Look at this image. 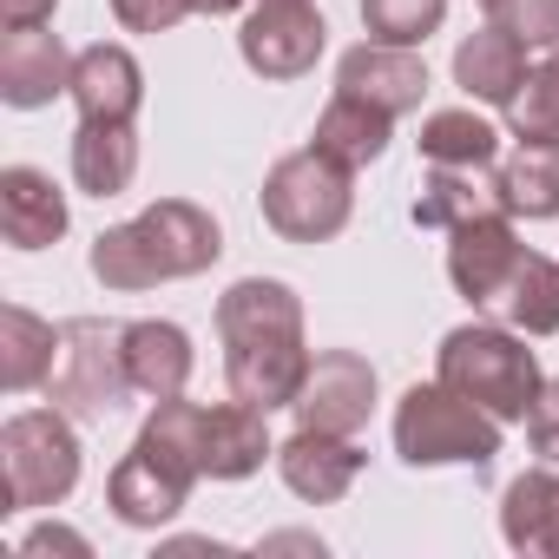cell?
I'll use <instances>...</instances> for the list:
<instances>
[{
    "mask_svg": "<svg viewBox=\"0 0 559 559\" xmlns=\"http://www.w3.org/2000/svg\"><path fill=\"white\" fill-rule=\"evenodd\" d=\"M217 336H224V382L237 402L276 415L310 382V336H304V297L276 276H243L217 297Z\"/></svg>",
    "mask_w": 559,
    "mask_h": 559,
    "instance_id": "6da1fadb",
    "label": "cell"
},
{
    "mask_svg": "<svg viewBox=\"0 0 559 559\" xmlns=\"http://www.w3.org/2000/svg\"><path fill=\"white\" fill-rule=\"evenodd\" d=\"M435 376L448 389H461L467 402H480L493 421H526L533 395H539V356L526 349V336L507 323H461L441 336L435 349Z\"/></svg>",
    "mask_w": 559,
    "mask_h": 559,
    "instance_id": "7a4b0ae2",
    "label": "cell"
},
{
    "mask_svg": "<svg viewBox=\"0 0 559 559\" xmlns=\"http://www.w3.org/2000/svg\"><path fill=\"white\" fill-rule=\"evenodd\" d=\"M500 428L507 421H493L480 402H467L441 376L402 389L395 402V454L408 467H487L500 454Z\"/></svg>",
    "mask_w": 559,
    "mask_h": 559,
    "instance_id": "3957f363",
    "label": "cell"
},
{
    "mask_svg": "<svg viewBox=\"0 0 559 559\" xmlns=\"http://www.w3.org/2000/svg\"><path fill=\"white\" fill-rule=\"evenodd\" d=\"M356 211V171L323 158L317 145L276 158L263 178V224L284 243H330Z\"/></svg>",
    "mask_w": 559,
    "mask_h": 559,
    "instance_id": "277c9868",
    "label": "cell"
},
{
    "mask_svg": "<svg viewBox=\"0 0 559 559\" xmlns=\"http://www.w3.org/2000/svg\"><path fill=\"white\" fill-rule=\"evenodd\" d=\"M80 435L67 408H21L0 428V467H8V513L60 507L80 487Z\"/></svg>",
    "mask_w": 559,
    "mask_h": 559,
    "instance_id": "5b68a950",
    "label": "cell"
},
{
    "mask_svg": "<svg viewBox=\"0 0 559 559\" xmlns=\"http://www.w3.org/2000/svg\"><path fill=\"white\" fill-rule=\"evenodd\" d=\"M126 395H132V382H126L119 330L99 323V317L60 323V349H53V369H47V402L67 408L73 421H106Z\"/></svg>",
    "mask_w": 559,
    "mask_h": 559,
    "instance_id": "8992f818",
    "label": "cell"
},
{
    "mask_svg": "<svg viewBox=\"0 0 559 559\" xmlns=\"http://www.w3.org/2000/svg\"><path fill=\"white\" fill-rule=\"evenodd\" d=\"M330 47V27L317 14V0H257L250 21L237 27V53L257 80H304L317 73Z\"/></svg>",
    "mask_w": 559,
    "mask_h": 559,
    "instance_id": "52a82bcc",
    "label": "cell"
},
{
    "mask_svg": "<svg viewBox=\"0 0 559 559\" xmlns=\"http://www.w3.org/2000/svg\"><path fill=\"white\" fill-rule=\"evenodd\" d=\"M533 250L520 243L507 211H480L467 224L448 230V284L474 304V310H500V297L513 290V276Z\"/></svg>",
    "mask_w": 559,
    "mask_h": 559,
    "instance_id": "ba28073f",
    "label": "cell"
},
{
    "mask_svg": "<svg viewBox=\"0 0 559 559\" xmlns=\"http://www.w3.org/2000/svg\"><path fill=\"white\" fill-rule=\"evenodd\" d=\"M297 428H323V435H362L376 415V362L356 349H317L304 395L290 402Z\"/></svg>",
    "mask_w": 559,
    "mask_h": 559,
    "instance_id": "9c48e42d",
    "label": "cell"
},
{
    "mask_svg": "<svg viewBox=\"0 0 559 559\" xmlns=\"http://www.w3.org/2000/svg\"><path fill=\"white\" fill-rule=\"evenodd\" d=\"M191 487H198V480H191L185 467H171L158 448L132 441V448H126V461H119V467H112V480H106V507H112V520H119V526L158 533V526H171V520L185 513Z\"/></svg>",
    "mask_w": 559,
    "mask_h": 559,
    "instance_id": "30bf717a",
    "label": "cell"
},
{
    "mask_svg": "<svg viewBox=\"0 0 559 559\" xmlns=\"http://www.w3.org/2000/svg\"><path fill=\"white\" fill-rule=\"evenodd\" d=\"M132 224H139V237H145V250H152V263H158L165 284H178V276H204L224 257L217 217L204 204H191V198H158Z\"/></svg>",
    "mask_w": 559,
    "mask_h": 559,
    "instance_id": "8fae6325",
    "label": "cell"
},
{
    "mask_svg": "<svg viewBox=\"0 0 559 559\" xmlns=\"http://www.w3.org/2000/svg\"><path fill=\"white\" fill-rule=\"evenodd\" d=\"M369 454L356 448V435H323V428H297L290 441H276V474L284 487L310 507H336L356 480H362Z\"/></svg>",
    "mask_w": 559,
    "mask_h": 559,
    "instance_id": "7c38bea8",
    "label": "cell"
},
{
    "mask_svg": "<svg viewBox=\"0 0 559 559\" xmlns=\"http://www.w3.org/2000/svg\"><path fill=\"white\" fill-rule=\"evenodd\" d=\"M336 93H356L369 106H382L389 119L415 112L421 93H428V60L421 47H382V40H362L336 60Z\"/></svg>",
    "mask_w": 559,
    "mask_h": 559,
    "instance_id": "4fadbf2b",
    "label": "cell"
},
{
    "mask_svg": "<svg viewBox=\"0 0 559 559\" xmlns=\"http://www.w3.org/2000/svg\"><path fill=\"white\" fill-rule=\"evenodd\" d=\"M73 86V53L47 27H14L0 40V99L14 112H40Z\"/></svg>",
    "mask_w": 559,
    "mask_h": 559,
    "instance_id": "5bb4252c",
    "label": "cell"
},
{
    "mask_svg": "<svg viewBox=\"0 0 559 559\" xmlns=\"http://www.w3.org/2000/svg\"><path fill=\"white\" fill-rule=\"evenodd\" d=\"M119 356H126V382H132V395H145V402H171V395H185V382H191V336L178 330V323H165V317H139V323H126L119 330Z\"/></svg>",
    "mask_w": 559,
    "mask_h": 559,
    "instance_id": "9a60e30c",
    "label": "cell"
},
{
    "mask_svg": "<svg viewBox=\"0 0 559 559\" xmlns=\"http://www.w3.org/2000/svg\"><path fill=\"white\" fill-rule=\"evenodd\" d=\"M67 99L80 106V119H119V126H132L139 106H145V73H139V60L126 47L99 40V47H80L73 53Z\"/></svg>",
    "mask_w": 559,
    "mask_h": 559,
    "instance_id": "2e32d148",
    "label": "cell"
},
{
    "mask_svg": "<svg viewBox=\"0 0 559 559\" xmlns=\"http://www.w3.org/2000/svg\"><path fill=\"white\" fill-rule=\"evenodd\" d=\"M0 237L14 250H47V243L67 237V191L40 165L0 171Z\"/></svg>",
    "mask_w": 559,
    "mask_h": 559,
    "instance_id": "e0dca14e",
    "label": "cell"
},
{
    "mask_svg": "<svg viewBox=\"0 0 559 559\" xmlns=\"http://www.w3.org/2000/svg\"><path fill=\"white\" fill-rule=\"evenodd\" d=\"M526 73H533L526 47L513 34H500V27H480V34H467L454 47V86L467 99H480L487 112H513V99L526 93Z\"/></svg>",
    "mask_w": 559,
    "mask_h": 559,
    "instance_id": "ac0fdd59",
    "label": "cell"
},
{
    "mask_svg": "<svg viewBox=\"0 0 559 559\" xmlns=\"http://www.w3.org/2000/svg\"><path fill=\"white\" fill-rule=\"evenodd\" d=\"M263 461H276L270 415L250 402H217L204 408V480H250Z\"/></svg>",
    "mask_w": 559,
    "mask_h": 559,
    "instance_id": "d6986e66",
    "label": "cell"
},
{
    "mask_svg": "<svg viewBox=\"0 0 559 559\" xmlns=\"http://www.w3.org/2000/svg\"><path fill=\"white\" fill-rule=\"evenodd\" d=\"M493 198L526 224L559 217V139H513V152L493 165Z\"/></svg>",
    "mask_w": 559,
    "mask_h": 559,
    "instance_id": "ffe728a7",
    "label": "cell"
},
{
    "mask_svg": "<svg viewBox=\"0 0 559 559\" xmlns=\"http://www.w3.org/2000/svg\"><path fill=\"white\" fill-rule=\"evenodd\" d=\"M500 539L526 559H559V474L526 467L500 493Z\"/></svg>",
    "mask_w": 559,
    "mask_h": 559,
    "instance_id": "44dd1931",
    "label": "cell"
},
{
    "mask_svg": "<svg viewBox=\"0 0 559 559\" xmlns=\"http://www.w3.org/2000/svg\"><path fill=\"white\" fill-rule=\"evenodd\" d=\"M389 139H395V119H389L382 106L356 99V93H336V99L317 112V132H310V145H317L323 158L349 165V171H369V165L389 152Z\"/></svg>",
    "mask_w": 559,
    "mask_h": 559,
    "instance_id": "7402d4cb",
    "label": "cell"
},
{
    "mask_svg": "<svg viewBox=\"0 0 559 559\" xmlns=\"http://www.w3.org/2000/svg\"><path fill=\"white\" fill-rule=\"evenodd\" d=\"M139 178V132L119 119H80L73 132V185L86 198H126Z\"/></svg>",
    "mask_w": 559,
    "mask_h": 559,
    "instance_id": "603a6c76",
    "label": "cell"
},
{
    "mask_svg": "<svg viewBox=\"0 0 559 559\" xmlns=\"http://www.w3.org/2000/svg\"><path fill=\"white\" fill-rule=\"evenodd\" d=\"M415 145H421L428 165H454V171H487V165H500V126L480 119V112H467V106L428 112Z\"/></svg>",
    "mask_w": 559,
    "mask_h": 559,
    "instance_id": "cb8c5ba5",
    "label": "cell"
},
{
    "mask_svg": "<svg viewBox=\"0 0 559 559\" xmlns=\"http://www.w3.org/2000/svg\"><path fill=\"white\" fill-rule=\"evenodd\" d=\"M53 349H60V330H53V323H40V317L21 310V304L0 310V389H8V395L47 389Z\"/></svg>",
    "mask_w": 559,
    "mask_h": 559,
    "instance_id": "d4e9b609",
    "label": "cell"
},
{
    "mask_svg": "<svg viewBox=\"0 0 559 559\" xmlns=\"http://www.w3.org/2000/svg\"><path fill=\"white\" fill-rule=\"evenodd\" d=\"M480 211H500L493 178L480 185V171L428 165V185H421V198H415V224H421V230H454V224H467V217H480Z\"/></svg>",
    "mask_w": 559,
    "mask_h": 559,
    "instance_id": "484cf974",
    "label": "cell"
},
{
    "mask_svg": "<svg viewBox=\"0 0 559 559\" xmlns=\"http://www.w3.org/2000/svg\"><path fill=\"white\" fill-rule=\"evenodd\" d=\"M500 317L520 330V336H559V263L552 257H526L513 290L500 297Z\"/></svg>",
    "mask_w": 559,
    "mask_h": 559,
    "instance_id": "4316f807",
    "label": "cell"
},
{
    "mask_svg": "<svg viewBox=\"0 0 559 559\" xmlns=\"http://www.w3.org/2000/svg\"><path fill=\"white\" fill-rule=\"evenodd\" d=\"M93 276H99L106 290H119V297H139V290L165 284L152 250H145V237H139V224H112V230L93 237Z\"/></svg>",
    "mask_w": 559,
    "mask_h": 559,
    "instance_id": "83f0119b",
    "label": "cell"
},
{
    "mask_svg": "<svg viewBox=\"0 0 559 559\" xmlns=\"http://www.w3.org/2000/svg\"><path fill=\"white\" fill-rule=\"evenodd\" d=\"M139 441L158 448V454H165L171 467H185L191 480H204V408H198V402H185V395L158 402V408L145 415Z\"/></svg>",
    "mask_w": 559,
    "mask_h": 559,
    "instance_id": "f1b7e54d",
    "label": "cell"
},
{
    "mask_svg": "<svg viewBox=\"0 0 559 559\" xmlns=\"http://www.w3.org/2000/svg\"><path fill=\"white\" fill-rule=\"evenodd\" d=\"M448 21V0H362V27L382 47H428Z\"/></svg>",
    "mask_w": 559,
    "mask_h": 559,
    "instance_id": "f546056e",
    "label": "cell"
},
{
    "mask_svg": "<svg viewBox=\"0 0 559 559\" xmlns=\"http://www.w3.org/2000/svg\"><path fill=\"white\" fill-rule=\"evenodd\" d=\"M513 139H559V47L526 73V93L513 99Z\"/></svg>",
    "mask_w": 559,
    "mask_h": 559,
    "instance_id": "4dcf8cb0",
    "label": "cell"
},
{
    "mask_svg": "<svg viewBox=\"0 0 559 559\" xmlns=\"http://www.w3.org/2000/svg\"><path fill=\"white\" fill-rule=\"evenodd\" d=\"M487 27L513 34L526 53L559 47V0H487Z\"/></svg>",
    "mask_w": 559,
    "mask_h": 559,
    "instance_id": "1f68e13d",
    "label": "cell"
},
{
    "mask_svg": "<svg viewBox=\"0 0 559 559\" xmlns=\"http://www.w3.org/2000/svg\"><path fill=\"white\" fill-rule=\"evenodd\" d=\"M191 14V0H112V21L126 34H171Z\"/></svg>",
    "mask_w": 559,
    "mask_h": 559,
    "instance_id": "d6a6232c",
    "label": "cell"
},
{
    "mask_svg": "<svg viewBox=\"0 0 559 559\" xmlns=\"http://www.w3.org/2000/svg\"><path fill=\"white\" fill-rule=\"evenodd\" d=\"M526 435H533V454L559 461V376L539 382V395H533V408H526Z\"/></svg>",
    "mask_w": 559,
    "mask_h": 559,
    "instance_id": "836d02e7",
    "label": "cell"
},
{
    "mask_svg": "<svg viewBox=\"0 0 559 559\" xmlns=\"http://www.w3.org/2000/svg\"><path fill=\"white\" fill-rule=\"evenodd\" d=\"M21 552H27V559H47V552H73V559H86L93 546H86L73 526H34V533L21 539Z\"/></svg>",
    "mask_w": 559,
    "mask_h": 559,
    "instance_id": "e575fe53",
    "label": "cell"
},
{
    "mask_svg": "<svg viewBox=\"0 0 559 559\" xmlns=\"http://www.w3.org/2000/svg\"><path fill=\"white\" fill-rule=\"evenodd\" d=\"M60 14V0H0V27H47Z\"/></svg>",
    "mask_w": 559,
    "mask_h": 559,
    "instance_id": "d590c367",
    "label": "cell"
},
{
    "mask_svg": "<svg viewBox=\"0 0 559 559\" xmlns=\"http://www.w3.org/2000/svg\"><path fill=\"white\" fill-rule=\"evenodd\" d=\"M243 0H191V14H204V21H224V14H237Z\"/></svg>",
    "mask_w": 559,
    "mask_h": 559,
    "instance_id": "8d00e7d4",
    "label": "cell"
}]
</instances>
